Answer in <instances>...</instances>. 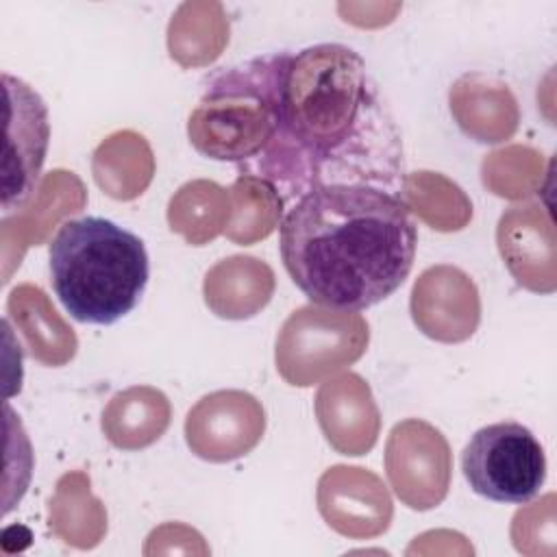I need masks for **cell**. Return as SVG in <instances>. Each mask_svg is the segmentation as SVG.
<instances>
[{
  "instance_id": "1",
  "label": "cell",
  "mask_w": 557,
  "mask_h": 557,
  "mask_svg": "<svg viewBox=\"0 0 557 557\" xmlns=\"http://www.w3.org/2000/svg\"><path fill=\"white\" fill-rule=\"evenodd\" d=\"M239 174L296 200L326 185L403 189L400 133L366 61L342 44L287 52L276 133Z\"/></svg>"
},
{
  "instance_id": "2",
  "label": "cell",
  "mask_w": 557,
  "mask_h": 557,
  "mask_svg": "<svg viewBox=\"0 0 557 557\" xmlns=\"http://www.w3.org/2000/svg\"><path fill=\"white\" fill-rule=\"evenodd\" d=\"M400 194L370 185H326L300 196L281 222V259L315 305L361 311L409 276L418 228Z\"/></svg>"
},
{
  "instance_id": "3",
  "label": "cell",
  "mask_w": 557,
  "mask_h": 557,
  "mask_svg": "<svg viewBox=\"0 0 557 557\" xmlns=\"http://www.w3.org/2000/svg\"><path fill=\"white\" fill-rule=\"evenodd\" d=\"M50 281L65 311L83 324H113L131 313L148 283L144 242L104 218L59 226L48 248Z\"/></svg>"
},
{
  "instance_id": "4",
  "label": "cell",
  "mask_w": 557,
  "mask_h": 557,
  "mask_svg": "<svg viewBox=\"0 0 557 557\" xmlns=\"http://www.w3.org/2000/svg\"><path fill=\"white\" fill-rule=\"evenodd\" d=\"M287 52L255 57L220 70L187 122L191 146L207 159L252 163L278 124L281 76Z\"/></svg>"
},
{
  "instance_id": "5",
  "label": "cell",
  "mask_w": 557,
  "mask_h": 557,
  "mask_svg": "<svg viewBox=\"0 0 557 557\" xmlns=\"http://www.w3.org/2000/svg\"><path fill=\"white\" fill-rule=\"evenodd\" d=\"M368 322L359 313L302 307L276 337V370L289 385L309 387L357 361L368 346Z\"/></svg>"
},
{
  "instance_id": "6",
  "label": "cell",
  "mask_w": 557,
  "mask_h": 557,
  "mask_svg": "<svg viewBox=\"0 0 557 557\" xmlns=\"http://www.w3.org/2000/svg\"><path fill=\"white\" fill-rule=\"evenodd\" d=\"M461 470L474 494L524 505L540 494L546 457L535 435L520 422H494L479 429L461 453Z\"/></svg>"
},
{
  "instance_id": "7",
  "label": "cell",
  "mask_w": 557,
  "mask_h": 557,
  "mask_svg": "<svg viewBox=\"0 0 557 557\" xmlns=\"http://www.w3.org/2000/svg\"><path fill=\"white\" fill-rule=\"evenodd\" d=\"M385 470L396 496L411 509L437 507L450 483V448L424 420L398 422L387 440Z\"/></svg>"
},
{
  "instance_id": "8",
  "label": "cell",
  "mask_w": 557,
  "mask_h": 557,
  "mask_svg": "<svg viewBox=\"0 0 557 557\" xmlns=\"http://www.w3.org/2000/svg\"><path fill=\"white\" fill-rule=\"evenodd\" d=\"M7 94V150L2 165V209H20L35 191L48 150V109L20 78L2 74Z\"/></svg>"
},
{
  "instance_id": "9",
  "label": "cell",
  "mask_w": 557,
  "mask_h": 557,
  "mask_svg": "<svg viewBox=\"0 0 557 557\" xmlns=\"http://www.w3.org/2000/svg\"><path fill=\"white\" fill-rule=\"evenodd\" d=\"M265 416L255 396L239 389L213 392L189 409L185 440L207 461H233L248 455L263 437Z\"/></svg>"
},
{
  "instance_id": "10",
  "label": "cell",
  "mask_w": 557,
  "mask_h": 557,
  "mask_svg": "<svg viewBox=\"0 0 557 557\" xmlns=\"http://www.w3.org/2000/svg\"><path fill=\"white\" fill-rule=\"evenodd\" d=\"M411 315L431 339L455 344L468 339L481 320V300L470 276L455 265H433L411 292Z\"/></svg>"
},
{
  "instance_id": "11",
  "label": "cell",
  "mask_w": 557,
  "mask_h": 557,
  "mask_svg": "<svg viewBox=\"0 0 557 557\" xmlns=\"http://www.w3.org/2000/svg\"><path fill=\"white\" fill-rule=\"evenodd\" d=\"M318 509L329 527L352 537L379 535L392 520L385 485L363 468H329L318 483Z\"/></svg>"
},
{
  "instance_id": "12",
  "label": "cell",
  "mask_w": 557,
  "mask_h": 557,
  "mask_svg": "<svg viewBox=\"0 0 557 557\" xmlns=\"http://www.w3.org/2000/svg\"><path fill=\"white\" fill-rule=\"evenodd\" d=\"M318 422L329 444L342 455H363L379 435V409L359 374L326 381L315 396Z\"/></svg>"
},
{
  "instance_id": "13",
  "label": "cell",
  "mask_w": 557,
  "mask_h": 557,
  "mask_svg": "<svg viewBox=\"0 0 557 557\" xmlns=\"http://www.w3.org/2000/svg\"><path fill=\"white\" fill-rule=\"evenodd\" d=\"M537 205L513 207L503 213L496 231L498 250L516 276V281L529 289L544 292L540 272L546 270L553 276V226Z\"/></svg>"
},
{
  "instance_id": "14",
  "label": "cell",
  "mask_w": 557,
  "mask_h": 557,
  "mask_svg": "<svg viewBox=\"0 0 557 557\" xmlns=\"http://www.w3.org/2000/svg\"><path fill=\"white\" fill-rule=\"evenodd\" d=\"M274 292L270 265L255 257L235 255L222 259L205 276V300L226 320H244L268 305Z\"/></svg>"
},
{
  "instance_id": "15",
  "label": "cell",
  "mask_w": 557,
  "mask_h": 557,
  "mask_svg": "<svg viewBox=\"0 0 557 557\" xmlns=\"http://www.w3.org/2000/svg\"><path fill=\"white\" fill-rule=\"evenodd\" d=\"M170 424V403L163 392L135 385L117 392L102 411L107 440L122 450H137L154 444Z\"/></svg>"
}]
</instances>
